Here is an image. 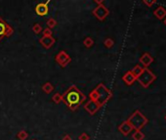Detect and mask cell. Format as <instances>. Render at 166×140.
Segmentation results:
<instances>
[{
    "instance_id": "1",
    "label": "cell",
    "mask_w": 166,
    "mask_h": 140,
    "mask_svg": "<svg viewBox=\"0 0 166 140\" xmlns=\"http://www.w3.org/2000/svg\"><path fill=\"white\" fill-rule=\"evenodd\" d=\"M63 101L72 111H76L83 102H85L86 96L83 94L75 85H72L64 93Z\"/></svg>"
},
{
    "instance_id": "2",
    "label": "cell",
    "mask_w": 166,
    "mask_h": 140,
    "mask_svg": "<svg viewBox=\"0 0 166 140\" xmlns=\"http://www.w3.org/2000/svg\"><path fill=\"white\" fill-rule=\"evenodd\" d=\"M111 97H113V92L103 83L98 84L97 87L93 89L89 94L90 99L97 102L101 107L105 105Z\"/></svg>"
},
{
    "instance_id": "3",
    "label": "cell",
    "mask_w": 166,
    "mask_h": 140,
    "mask_svg": "<svg viewBox=\"0 0 166 140\" xmlns=\"http://www.w3.org/2000/svg\"><path fill=\"white\" fill-rule=\"evenodd\" d=\"M127 121L129 122V123L133 127V129L135 130H141L148 122V119L145 117L139 110L135 111V112L128 118Z\"/></svg>"
},
{
    "instance_id": "4",
    "label": "cell",
    "mask_w": 166,
    "mask_h": 140,
    "mask_svg": "<svg viewBox=\"0 0 166 140\" xmlns=\"http://www.w3.org/2000/svg\"><path fill=\"white\" fill-rule=\"evenodd\" d=\"M155 80H156V76L148 68H144L142 73H141L136 79V80H138V82L144 88H148Z\"/></svg>"
},
{
    "instance_id": "5",
    "label": "cell",
    "mask_w": 166,
    "mask_h": 140,
    "mask_svg": "<svg viewBox=\"0 0 166 140\" xmlns=\"http://www.w3.org/2000/svg\"><path fill=\"white\" fill-rule=\"evenodd\" d=\"M13 28L0 17V40H2L4 37H9L13 34Z\"/></svg>"
},
{
    "instance_id": "6",
    "label": "cell",
    "mask_w": 166,
    "mask_h": 140,
    "mask_svg": "<svg viewBox=\"0 0 166 140\" xmlns=\"http://www.w3.org/2000/svg\"><path fill=\"white\" fill-rule=\"evenodd\" d=\"M93 15L96 17L99 21H104L110 14L109 9L104 5V4H98V6L93 10Z\"/></svg>"
},
{
    "instance_id": "7",
    "label": "cell",
    "mask_w": 166,
    "mask_h": 140,
    "mask_svg": "<svg viewBox=\"0 0 166 140\" xmlns=\"http://www.w3.org/2000/svg\"><path fill=\"white\" fill-rule=\"evenodd\" d=\"M55 60L58 64H59L60 67L62 68H65L66 66H68L70 62H72V58H70V56L66 53L65 50H62L60 51L58 54L56 55L55 57Z\"/></svg>"
},
{
    "instance_id": "8",
    "label": "cell",
    "mask_w": 166,
    "mask_h": 140,
    "mask_svg": "<svg viewBox=\"0 0 166 140\" xmlns=\"http://www.w3.org/2000/svg\"><path fill=\"white\" fill-rule=\"evenodd\" d=\"M100 108H101V106H100L97 102H95V101L91 100V99L89 101H87L84 104L85 111H86V112H88L90 115H92V116L98 112Z\"/></svg>"
},
{
    "instance_id": "9",
    "label": "cell",
    "mask_w": 166,
    "mask_h": 140,
    "mask_svg": "<svg viewBox=\"0 0 166 140\" xmlns=\"http://www.w3.org/2000/svg\"><path fill=\"white\" fill-rule=\"evenodd\" d=\"M50 2V0H47L45 3H38L35 7V13L38 15V16H41V17H44V16H46L49 12V8H48V4Z\"/></svg>"
},
{
    "instance_id": "10",
    "label": "cell",
    "mask_w": 166,
    "mask_h": 140,
    "mask_svg": "<svg viewBox=\"0 0 166 140\" xmlns=\"http://www.w3.org/2000/svg\"><path fill=\"white\" fill-rule=\"evenodd\" d=\"M56 39L53 37L52 35H43L42 37L39 39V43L42 45L45 49H50L54 43H55Z\"/></svg>"
},
{
    "instance_id": "11",
    "label": "cell",
    "mask_w": 166,
    "mask_h": 140,
    "mask_svg": "<svg viewBox=\"0 0 166 140\" xmlns=\"http://www.w3.org/2000/svg\"><path fill=\"white\" fill-rule=\"evenodd\" d=\"M153 61H155V59H153V57L149 54V53H144V54L140 57V63L143 65L144 68H148Z\"/></svg>"
},
{
    "instance_id": "12",
    "label": "cell",
    "mask_w": 166,
    "mask_h": 140,
    "mask_svg": "<svg viewBox=\"0 0 166 140\" xmlns=\"http://www.w3.org/2000/svg\"><path fill=\"white\" fill-rule=\"evenodd\" d=\"M118 130H119L120 133L124 135V136H127V135L133 130V127L129 123V122L125 121V122H123L121 125L118 126Z\"/></svg>"
},
{
    "instance_id": "13",
    "label": "cell",
    "mask_w": 166,
    "mask_h": 140,
    "mask_svg": "<svg viewBox=\"0 0 166 140\" xmlns=\"http://www.w3.org/2000/svg\"><path fill=\"white\" fill-rule=\"evenodd\" d=\"M136 79H137V77H136L134 75H133L131 71L127 72V73H125V75H124V76L122 77L123 81L125 82V83H126L127 85H132V84L136 81Z\"/></svg>"
},
{
    "instance_id": "14",
    "label": "cell",
    "mask_w": 166,
    "mask_h": 140,
    "mask_svg": "<svg viewBox=\"0 0 166 140\" xmlns=\"http://www.w3.org/2000/svg\"><path fill=\"white\" fill-rule=\"evenodd\" d=\"M153 15H155L158 20H163L166 16V9L162 6H158L155 11H153Z\"/></svg>"
},
{
    "instance_id": "15",
    "label": "cell",
    "mask_w": 166,
    "mask_h": 140,
    "mask_svg": "<svg viewBox=\"0 0 166 140\" xmlns=\"http://www.w3.org/2000/svg\"><path fill=\"white\" fill-rule=\"evenodd\" d=\"M42 90L46 94H50L54 90V85L51 83V82H45V83L42 85Z\"/></svg>"
},
{
    "instance_id": "16",
    "label": "cell",
    "mask_w": 166,
    "mask_h": 140,
    "mask_svg": "<svg viewBox=\"0 0 166 140\" xmlns=\"http://www.w3.org/2000/svg\"><path fill=\"white\" fill-rule=\"evenodd\" d=\"M132 138L134 140H143L145 138V134L141 130H135V132L132 135Z\"/></svg>"
},
{
    "instance_id": "17",
    "label": "cell",
    "mask_w": 166,
    "mask_h": 140,
    "mask_svg": "<svg viewBox=\"0 0 166 140\" xmlns=\"http://www.w3.org/2000/svg\"><path fill=\"white\" fill-rule=\"evenodd\" d=\"M143 67H141V66L140 65H136L135 66V67L134 68H133L132 70H131V72H132V73H133V75H134L136 77H138L139 75H140V73H142V71H143Z\"/></svg>"
},
{
    "instance_id": "18",
    "label": "cell",
    "mask_w": 166,
    "mask_h": 140,
    "mask_svg": "<svg viewBox=\"0 0 166 140\" xmlns=\"http://www.w3.org/2000/svg\"><path fill=\"white\" fill-rule=\"evenodd\" d=\"M93 44H94V40L92 37H85L84 40H83V45H84L86 48L92 47Z\"/></svg>"
},
{
    "instance_id": "19",
    "label": "cell",
    "mask_w": 166,
    "mask_h": 140,
    "mask_svg": "<svg viewBox=\"0 0 166 140\" xmlns=\"http://www.w3.org/2000/svg\"><path fill=\"white\" fill-rule=\"evenodd\" d=\"M52 101L56 104H60V103L63 101V96H62L61 93H55L52 96Z\"/></svg>"
},
{
    "instance_id": "20",
    "label": "cell",
    "mask_w": 166,
    "mask_h": 140,
    "mask_svg": "<svg viewBox=\"0 0 166 140\" xmlns=\"http://www.w3.org/2000/svg\"><path fill=\"white\" fill-rule=\"evenodd\" d=\"M46 26H47V28H51V30H52L53 28H55V27L57 26V21H56L55 19H54V18H50V19L47 20Z\"/></svg>"
},
{
    "instance_id": "21",
    "label": "cell",
    "mask_w": 166,
    "mask_h": 140,
    "mask_svg": "<svg viewBox=\"0 0 166 140\" xmlns=\"http://www.w3.org/2000/svg\"><path fill=\"white\" fill-rule=\"evenodd\" d=\"M17 137H18L20 140H26L28 137V133L26 130H21L18 132V134H17Z\"/></svg>"
},
{
    "instance_id": "22",
    "label": "cell",
    "mask_w": 166,
    "mask_h": 140,
    "mask_svg": "<svg viewBox=\"0 0 166 140\" xmlns=\"http://www.w3.org/2000/svg\"><path fill=\"white\" fill-rule=\"evenodd\" d=\"M32 31L34 32L35 34H39L40 32H42V27H41L40 24H34L32 27Z\"/></svg>"
},
{
    "instance_id": "23",
    "label": "cell",
    "mask_w": 166,
    "mask_h": 140,
    "mask_svg": "<svg viewBox=\"0 0 166 140\" xmlns=\"http://www.w3.org/2000/svg\"><path fill=\"white\" fill-rule=\"evenodd\" d=\"M104 45H105L107 48H111L114 45V41L111 38H106L105 41H104Z\"/></svg>"
},
{
    "instance_id": "24",
    "label": "cell",
    "mask_w": 166,
    "mask_h": 140,
    "mask_svg": "<svg viewBox=\"0 0 166 140\" xmlns=\"http://www.w3.org/2000/svg\"><path fill=\"white\" fill-rule=\"evenodd\" d=\"M78 140H90V136L86 132H83L78 136Z\"/></svg>"
},
{
    "instance_id": "25",
    "label": "cell",
    "mask_w": 166,
    "mask_h": 140,
    "mask_svg": "<svg viewBox=\"0 0 166 140\" xmlns=\"http://www.w3.org/2000/svg\"><path fill=\"white\" fill-rule=\"evenodd\" d=\"M143 2L146 4L148 7H152L153 6V4L156 3V0H143Z\"/></svg>"
},
{
    "instance_id": "26",
    "label": "cell",
    "mask_w": 166,
    "mask_h": 140,
    "mask_svg": "<svg viewBox=\"0 0 166 140\" xmlns=\"http://www.w3.org/2000/svg\"><path fill=\"white\" fill-rule=\"evenodd\" d=\"M42 34H43V35H52L53 31H52L51 28H44V30H42Z\"/></svg>"
},
{
    "instance_id": "27",
    "label": "cell",
    "mask_w": 166,
    "mask_h": 140,
    "mask_svg": "<svg viewBox=\"0 0 166 140\" xmlns=\"http://www.w3.org/2000/svg\"><path fill=\"white\" fill-rule=\"evenodd\" d=\"M62 140H72V138L70 137L69 134H65V136L63 137V139H62Z\"/></svg>"
},
{
    "instance_id": "28",
    "label": "cell",
    "mask_w": 166,
    "mask_h": 140,
    "mask_svg": "<svg viewBox=\"0 0 166 140\" xmlns=\"http://www.w3.org/2000/svg\"><path fill=\"white\" fill-rule=\"evenodd\" d=\"M94 2H96V3H98V4H102L105 0H93Z\"/></svg>"
},
{
    "instance_id": "29",
    "label": "cell",
    "mask_w": 166,
    "mask_h": 140,
    "mask_svg": "<svg viewBox=\"0 0 166 140\" xmlns=\"http://www.w3.org/2000/svg\"><path fill=\"white\" fill-rule=\"evenodd\" d=\"M164 24H165V26H166V18L164 19Z\"/></svg>"
},
{
    "instance_id": "30",
    "label": "cell",
    "mask_w": 166,
    "mask_h": 140,
    "mask_svg": "<svg viewBox=\"0 0 166 140\" xmlns=\"http://www.w3.org/2000/svg\"><path fill=\"white\" fill-rule=\"evenodd\" d=\"M165 121H166V115H165Z\"/></svg>"
},
{
    "instance_id": "31",
    "label": "cell",
    "mask_w": 166,
    "mask_h": 140,
    "mask_svg": "<svg viewBox=\"0 0 166 140\" xmlns=\"http://www.w3.org/2000/svg\"><path fill=\"white\" fill-rule=\"evenodd\" d=\"M32 140H35V139H32Z\"/></svg>"
}]
</instances>
